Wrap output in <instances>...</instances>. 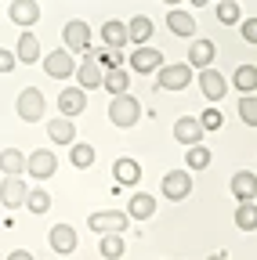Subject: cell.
I'll list each match as a JSON object with an SVG mask.
<instances>
[{
  "label": "cell",
  "mask_w": 257,
  "mask_h": 260,
  "mask_svg": "<svg viewBox=\"0 0 257 260\" xmlns=\"http://www.w3.org/2000/svg\"><path fill=\"white\" fill-rule=\"evenodd\" d=\"M236 228H243V232H257V199H243L236 206Z\"/></svg>",
  "instance_id": "26"
},
{
  "label": "cell",
  "mask_w": 257,
  "mask_h": 260,
  "mask_svg": "<svg viewBox=\"0 0 257 260\" xmlns=\"http://www.w3.org/2000/svg\"><path fill=\"white\" fill-rule=\"evenodd\" d=\"M87 224H91V232H98V235H109V232L123 235L127 228H131V213H120V210H98V213H91V217H87Z\"/></svg>",
  "instance_id": "3"
},
{
  "label": "cell",
  "mask_w": 257,
  "mask_h": 260,
  "mask_svg": "<svg viewBox=\"0 0 257 260\" xmlns=\"http://www.w3.org/2000/svg\"><path fill=\"white\" fill-rule=\"evenodd\" d=\"M8 15H11V22H15V25L33 29V25H37V18H40V4H37V0H11Z\"/></svg>",
  "instance_id": "16"
},
{
  "label": "cell",
  "mask_w": 257,
  "mask_h": 260,
  "mask_svg": "<svg viewBox=\"0 0 257 260\" xmlns=\"http://www.w3.org/2000/svg\"><path fill=\"white\" fill-rule=\"evenodd\" d=\"M159 188H163V195H167L170 203L188 199V191H192V170H167L163 181H159Z\"/></svg>",
  "instance_id": "6"
},
{
  "label": "cell",
  "mask_w": 257,
  "mask_h": 260,
  "mask_svg": "<svg viewBox=\"0 0 257 260\" xmlns=\"http://www.w3.org/2000/svg\"><path fill=\"white\" fill-rule=\"evenodd\" d=\"M40 61H44V73H47L51 80H69V76L76 73V58H73L69 47H58V51L44 54Z\"/></svg>",
  "instance_id": "4"
},
{
  "label": "cell",
  "mask_w": 257,
  "mask_h": 260,
  "mask_svg": "<svg viewBox=\"0 0 257 260\" xmlns=\"http://www.w3.org/2000/svg\"><path fill=\"white\" fill-rule=\"evenodd\" d=\"M192 83V65L178 61V65H159L156 69V87L159 90H185Z\"/></svg>",
  "instance_id": "2"
},
{
  "label": "cell",
  "mask_w": 257,
  "mask_h": 260,
  "mask_svg": "<svg viewBox=\"0 0 257 260\" xmlns=\"http://www.w3.org/2000/svg\"><path fill=\"white\" fill-rule=\"evenodd\" d=\"M47 242H51V249H54V253H62V256H69V253L80 246L76 228H73V224H54V228H51V235H47Z\"/></svg>",
  "instance_id": "12"
},
{
  "label": "cell",
  "mask_w": 257,
  "mask_h": 260,
  "mask_svg": "<svg viewBox=\"0 0 257 260\" xmlns=\"http://www.w3.org/2000/svg\"><path fill=\"white\" fill-rule=\"evenodd\" d=\"M15 58L22 61V65H33V61H40V40L33 37V32H22L18 37V47H15Z\"/></svg>",
  "instance_id": "22"
},
{
  "label": "cell",
  "mask_w": 257,
  "mask_h": 260,
  "mask_svg": "<svg viewBox=\"0 0 257 260\" xmlns=\"http://www.w3.org/2000/svg\"><path fill=\"white\" fill-rule=\"evenodd\" d=\"M62 40H66V47H69L73 54H76V51L83 54V51H91V47H94V44H91V40H94V32H91V25H87V22L73 18V22H66V29H62Z\"/></svg>",
  "instance_id": "7"
},
{
  "label": "cell",
  "mask_w": 257,
  "mask_h": 260,
  "mask_svg": "<svg viewBox=\"0 0 257 260\" xmlns=\"http://www.w3.org/2000/svg\"><path fill=\"white\" fill-rule=\"evenodd\" d=\"M127 65H131L134 73H156L159 65H163V54H159L156 47H145V44H138V47H134V54H131V61H127Z\"/></svg>",
  "instance_id": "17"
},
{
  "label": "cell",
  "mask_w": 257,
  "mask_h": 260,
  "mask_svg": "<svg viewBox=\"0 0 257 260\" xmlns=\"http://www.w3.org/2000/svg\"><path fill=\"white\" fill-rule=\"evenodd\" d=\"M8 260H33V253H25V249H15Z\"/></svg>",
  "instance_id": "40"
},
{
  "label": "cell",
  "mask_w": 257,
  "mask_h": 260,
  "mask_svg": "<svg viewBox=\"0 0 257 260\" xmlns=\"http://www.w3.org/2000/svg\"><path fill=\"white\" fill-rule=\"evenodd\" d=\"M112 181L120 184V188H138V181H141V167H138V159H116L112 162Z\"/></svg>",
  "instance_id": "15"
},
{
  "label": "cell",
  "mask_w": 257,
  "mask_h": 260,
  "mask_svg": "<svg viewBox=\"0 0 257 260\" xmlns=\"http://www.w3.org/2000/svg\"><path fill=\"white\" fill-rule=\"evenodd\" d=\"M54 170H58V159H54V152L37 148L33 155H25V174L33 177V181H47V177H54Z\"/></svg>",
  "instance_id": "9"
},
{
  "label": "cell",
  "mask_w": 257,
  "mask_h": 260,
  "mask_svg": "<svg viewBox=\"0 0 257 260\" xmlns=\"http://www.w3.org/2000/svg\"><path fill=\"white\" fill-rule=\"evenodd\" d=\"M203 134H207V130H203V123L196 119V116H181L178 123H174V138L188 148V145H203Z\"/></svg>",
  "instance_id": "13"
},
{
  "label": "cell",
  "mask_w": 257,
  "mask_h": 260,
  "mask_svg": "<svg viewBox=\"0 0 257 260\" xmlns=\"http://www.w3.org/2000/svg\"><path fill=\"white\" fill-rule=\"evenodd\" d=\"M163 4H170V8H178V4H181V0H163Z\"/></svg>",
  "instance_id": "43"
},
{
  "label": "cell",
  "mask_w": 257,
  "mask_h": 260,
  "mask_svg": "<svg viewBox=\"0 0 257 260\" xmlns=\"http://www.w3.org/2000/svg\"><path fill=\"white\" fill-rule=\"evenodd\" d=\"M229 188H232V195H236L239 203L243 199H257V174L253 170H236Z\"/></svg>",
  "instance_id": "18"
},
{
  "label": "cell",
  "mask_w": 257,
  "mask_h": 260,
  "mask_svg": "<svg viewBox=\"0 0 257 260\" xmlns=\"http://www.w3.org/2000/svg\"><path fill=\"white\" fill-rule=\"evenodd\" d=\"M83 109H87V90H83V87H66V90L58 94V112H62V116L73 119V116H80Z\"/></svg>",
  "instance_id": "14"
},
{
  "label": "cell",
  "mask_w": 257,
  "mask_h": 260,
  "mask_svg": "<svg viewBox=\"0 0 257 260\" xmlns=\"http://www.w3.org/2000/svg\"><path fill=\"white\" fill-rule=\"evenodd\" d=\"M232 87L239 94H253L257 90V65H239L236 76H232Z\"/></svg>",
  "instance_id": "27"
},
{
  "label": "cell",
  "mask_w": 257,
  "mask_h": 260,
  "mask_svg": "<svg viewBox=\"0 0 257 260\" xmlns=\"http://www.w3.org/2000/svg\"><path fill=\"white\" fill-rule=\"evenodd\" d=\"M239 4L236 0H217V22L221 25H239Z\"/></svg>",
  "instance_id": "34"
},
{
  "label": "cell",
  "mask_w": 257,
  "mask_h": 260,
  "mask_svg": "<svg viewBox=\"0 0 257 260\" xmlns=\"http://www.w3.org/2000/svg\"><path fill=\"white\" fill-rule=\"evenodd\" d=\"M239 32H243V40H246V44H257V18L239 22Z\"/></svg>",
  "instance_id": "38"
},
{
  "label": "cell",
  "mask_w": 257,
  "mask_h": 260,
  "mask_svg": "<svg viewBox=\"0 0 257 260\" xmlns=\"http://www.w3.org/2000/svg\"><path fill=\"white\" fill-rule=\"evenodd\" d=\"M0 170H4V174H22L25 170V155L18 148H4V152H0Z\"/></svg>",
  "instance_id": "33"
},
{
  "label": "cell",
  "mask_w": 257,
  "mask_h": 260,
  "mask_svg": "<svg viewBox=\"0 0 257 260\" xmlns=\"http://www.w3.org/2000/svg\"><path fill=\"white\" fill-rule=\"evenodd\" d=\"M73 76L80 80V87H83V90H94V87H102L105 73H102L98 58H94V51H83V61L76 65V73H73Z\"/></svg>",
  "instance_id": "10"
},
{
  "label": "cell",
  "mask_w": 257,
  "mask_h": 260,
  "mask_svg": "<svg viewBox=\"0 0 257 260\" xmlns=\"http://www.w3.org/2000/svg\"><path fill=\"white\" fill-rule=\"evenodd\" d=\"M98 253H102L105 260H120V256L127 253V246H123V239H120L116 232H109V235H102V242H98Z\"/></svg>",
  "instance_id": "31"
},
{
  "label": "cell",
  "mask_w": 257,
  "mask_h": 260,
  "mask_svg": "<svg viewBox=\"0 0 257 260\" xmlns=\"http://www.w3.org/2000/svg\"><path fill=\"white\" fill-rule=\"evenodd\" d=\"M47 134H51L54 145H73V141H76V126H73L69 116H58V119L47 123Z\"/></svg>",
  "instance_id": "21"
},
{
  "label": "cell",
  "mask_w": 257,
  "mask_h": 260,
  "mask_svg": "<svg viewBox=\"0 0 257 260\" xmlns=\"http://www.w3.org/2000/svg\"><path fill=\"white\" fill-rule=\"evenodd\" d=\"M167 29L174 32V37H196V15H188V11H181V8H170Z\"/></svg>",
  "instance_id": "19"
},
{
  "label": "cell",
  "mask_w": 257,
  "mask_h": 260,
  "mask_svg": "<svg viewBox=\"0 0 257 260\" xmlns=\"http://www.w3.org/2000/svg\"><path fill=\"white\" fill-rule=\"evenodd\" d=\"M102 44H105V47H127V22L109 18V22L102 25Z\"/></svg>",
  "instance_id": "25"
},
{
  "label": "cell",
  "mask_w": 257,
  "mask_h": 260,
  "mask_svg": "<svg viewBox=\"0 0 257 260\" xmlns=\"http://www.w3.org/2000/svg\"><path fill=\"white\" fill-rule=\"evenodd\" d=\"M210 148L207 145H188V152H185V170H207L210 167Z\"/></svg>",
  "instance_id": "28"
},
{
  "label": "cell",
  "mask_w": 257,
  "mask_h": 260,
  "mask_svg": "<svg viewBox=\"0 0 257 260\" xmlns=\"http://www.w3.org/2000/svg\"><path fill=\"white\" fill-rule=\"evenodd\" d=\"M199 90H203V98H207L210 105H217L221 98H224V90H229V80H224L217 69L207 65V69H199Z\"/></svg>",
  "instance_id": "11"
},
{
  "label": "cell",
  "mask_w": 257,
  "mask_h": 260,
  "mask_svg": "<svg viewBox=\"0 0 257 260\" xmlns=\"http://www.w3.org/2000/svg\"><path fill=\"white\" fill-rule=\"evenodd\" d=\"M25 210L37 213V217H44V213L51 210V191H47V188H29V195H25Z\"/></svg>",
  "instance_id": "29"
},
{
  "label": "cell",
  "mask_w": 257,
  "mask_h": 260,
  "mask_svg": "<svg viewBox=\"0 0 257 260\" xmlns=\"http://www.w3.org/2000/svg\"><path fill=\"white\" fill-rule=\"evenodd\" d=\"M25 195H29V184L22 181V174H4V184H0V206H4V210H18V206H25Z\"/></svg>",
  "instance_id": "5"
},
{
  "label": "cell",
  "mask_w": 257,
  "mask_h": 260,
  "mask_svg": "<svg viewBox=\"0 0 257 260\" xmlns=\"http://www.w3.org/2000/svg\"><path fill=\"white\" fill-rule=\"evenodd\" d=\"M102 87H105L109 94H127V87H131V73H127L123 65H120V69H109L105 80H102Z\"/></svg>",
  "instance_id": "30"
},
{
  "label": "cell",
  "mask_w": 257,
  "mask_h": 260,
  "mask_svg": "<svg viewBox=\"0 0 257 260\" xmlns=\"http://www.w3.org/2000/svg\"><path fill=\"white\" fill-rule=\"evenodd\" d=\"M207 260H229V253H214V256H207Z\"/></svg>",
  "instance_id": "41"
},
{
  "label": "cell",
  "mask_w": 257,
  "mask_h": 260,
  "mask_svg": "<svg viewBox=\"0 0 257 260\" xmlns=\"http://www.w3.org/2000/svg\"><path fill=\"white\" fill-rule=\"evenodd\" d=\"M239 119L246 126H257V98L253 94H243V102H239Z\"/></svg>",
  "instance_id": "36"
},
{
  "label": "cell",
  "mask_w": 257,
  "mask_h": 260,
  "mask_svg": "<svg viewBox=\"0 0 257 260\" xmlns=\"http://www.w3.org/2000/svg\"><path fill=\"white\" fill-rule=\"evenodd\" d=\"M127 213L138 217V220H149V217L156 213V195H149V191H134V195H131V203H127Z\"/></svg>",
  "instance_id": "23"
},
{
  "label": "cell",
  "mask_w": 257,
  "mask_h": 260,
  "mask_svg": "<svg viewBox=\"0 0 257 260\" xmlns=\"http://www.w3.org/2000/svg\"><path fill=\"white\" fill-rule=\"evenodd\" d=\"M192 4H196V8H203V4H210V0H192Z\"/></svg>",
  "instance_id": "42"
},
{
  "label": "cell",
  "mask_w": 257,
  "mask_h": 260,
  "mask_svg": "<svg viewBox=\"0 0 257 260\" xmlns=\"http://www.w3.org/2000/svg\"><path fill=\"white\" fill-rule=\"evenodd\" d=\"M141 119V102L134 94H112L109 102V123L120 126V130H131L134 123Z\"/></svg>",
  "instance_id": "1"
},
{
  "label": "cell",
  "mask_w": 257,
  "mask_h": 260,
  "mask_svg": "<svg viewBox=\"0 0 257 260\" xmlns=\"http://www.w3.org/2000/svg\"><path fill=\"white\" fill-rule=\"evenodd\" d=\"M0 210H4V206H0Z\"/></svg>",
  "instance_id": "44"
},
{
  "label": "cell",
  "mask_w": 257,
  "mask_h": 260,
  "mask_svg": "<svg viewBox=\"0 0 257 260\" xmlns=\"http://www.w3.org/2000/svg\"><path fill=\"white\" fill-rule=\"evenodd\" d=\"M152 37V18L149 15H134L127 22V44H149Z\"/></svg>",
  "instance_id": "24"
},
{
  "label": "cell",
  "mask_w": 257,
  "mask_h": 260,
  "mask_svg": "<svg viewBox=\"0 0 257 260\" xmlns=\"http://www.w3.org/2000/svg\"><path fill=\"white\" fill-rule=\"evenodd\" d=\"M69 162H73L76 170H87L91 162H94V148L83 145V141H73V145H69Z\"/></svg>",
  "instance_id": "32"
},
{
  "label": "cell",
  "mask_w": 257,
  "mask_h": 260,
  "mask_svg": "<svg viewBox=\"0 0 257 260\" xmlns=\"http://www.w3.org/2000/svg\"><path fill=\"white\" fill-rule=\"evenodd\" d=\"M199 123H203V130H221V126H224V116H221L217 105H210V109H203Z\"/></svg>",
  "instance_id": "37"
},
{
  "label": "cell",
  "mask_w": 257,
  "mask_h": 260,
  "mask_svg": "<svg viewBox=\"0 0 257 260\" xmlns=\"http://www.w3.org/2000/svg\"><path fill=\"white\" fill-rule=\"evenodd\" d=\"M214 54H217V47L210 40L188 44V65H192V69H207V65H214Z\"/></svg>",
  "instance_id": "20"
},
{
  "label": "cell",
  "mask_w": 257,
  "mask_h": 260,
  "mask_svg": "<svg viewBox=\"0 0 257 260\" xmlns=\"http://www.w3.org/2000/svg\"><path fill=\"white\" fill-rule=\"evenodd\" d=\"M15 65H18V58H15V51H4V47H0V73H11V69H15Z\"/></svg>",
  "instance_id": "39"
},
{
  "label": "cell",
  "mask_w": 257,
  "mask_h": 260,
  "mask_svg": "<svg viewBox=\"0 0 257 260\" xmlns=\"http://www.w3.org/2000/svg\"><path fill=\"white\" fill-rule=\"evenodd\" d=\"M18 116L25 119V123H40L44 119V109H47V102H44V94L37 90V87H25L22 94H18Z\"/></svg>",
  "instance_id": "8"
},
{
  "label": "cell",
  "mask_w": 257,
  "mask_h": 260,
  "mask_svg": "<svg viewBox=\"0 0 257 260\" xmlns=\"http://www.w3.org/2000/svg\"><path fill=\"white\" fill-rule=\"evenodd\" d=\"M94 51V47H91ZM94 58H98L102 69H120L123 65V47H105V51H94Z\"/></svg>",
  "instance_id": "35"
}]
</instances>
